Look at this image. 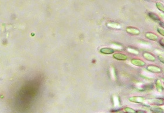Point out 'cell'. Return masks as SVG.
<instances>
[{
  "label": "cell",
  "instance_id": "5b68a950",
  "mask_svg": "<svg viewBox=\"0 0 164 113\" xmlns=\"http://www.w3.org/2000/svg\"><path fill=\"white\" fill-rule=\"evenodd\" d=\"M156 4H157V8H158L159 10L160 11H162V12H164V5L162 4L161 2H157Z\"/></svg>",
  "mask_w": 164,
  "mask_h": 113
},
{
  "label": "cell",
  "instance_id": "8992f818",
  "mask_svg": "<svg viewBox=\"0 0 164 113\" xmlns=\"http://www.w3.org/2000/svg\"><path fill=\"white\" fill-rule=\"evenodd\" d=\"M125 111H127V113H135V111H134V110H133V109L131 108H130L129 107H127L125 108Z\"/></svg>",
  "mask_w": 164,
  "mask_h": 113
},
{
  "label": "cell",
  "instance_id": "ba28073f",
  "mask_svg": "<svg viewBox=\"0 0 164 113\" xmlns=\"http://www.w3.org/2000/svg\"><path fill=\"white\" fill-rule=\"evenodd\" d=\"M159 24H160V25H161V27H162V28H164V22L161 21H159Z\"/></svg>",
  "mask_w": 164,
  "mask_h": 113
},
{
  "label": "cell",
  "instance_id": "52a82bcc",
  "mask_svg": "<svg viewBox=\"0 0 164 113\" xmlns=\"http://www.w3.org/2000/svg\"><path fill=\"white\" fill-rule=\"evenodd\" d=\"M108 25L109 26V27H112V28H120V26L118 25H116V24H110Z\"/></svg>",
  "mask_w": 164,
  "mask_h": 113
},
{
  "label": "cell",
  "instance_id": "277c9868",
  "mask_svg": "<svg viewBox=\"0 0 164 113\" xmlns=\"http://www.w3.org/2000/svg\"><path fill=\"white\" fill-rule=\"evenodd\" d=\"M127 31L131 34H139V31L138 30L133 29V28H127Z\"/></svg>",
  "mask_w": 164,
  "mask_h": 113
},
{
  "label": "cell",
  "instance_id": "3957f363",
  "mask_svg": "<svg viewBox=\"0 0 164 113\" xmlns=\"http://www.w3.org/2000/svg\"><path fill=\"white\" fill-rule=\"evenodd\" d=\"M148 15H149V17L151 18L152 19H153L154 21H158V22L160 21L159 17L157 14H155V13L149 12L148 13Z\"/></svg>",
  "mask_w": 164,
  "mask_h": 113
},
{
  "label": "cell",
  "instance_id": "6da1fadb",
  "mask_svg": "<svg viewBox=\"0 0 164 113\" xmlns=\"http://www.w3.org/2000/svg\"><path fill=\"white\" fill-rule=\"evenodd\" d=\"M113 57L117 60H125L127 59V56L123 54H115L113 55Z\"/></svg>",
  "mask_w": 164,
  "mask_h": 113
},
{
  "label": "cell",
  "instance_id": "7a4b0ae2",
  "mask_svg": "<svg viewBox=\"0 0 164 113\" xmlns=\"http://www.w3.org/2000/svg\"><path fill=\"white\" fill-rule=\"evenodd\" d=\"M100 52L104 54H113L114 52V50L113 49H111V48H102L100 49Z\"/></svg>",
  "mask_w": 164,
  "mask_h": 113
}]
</instances>
